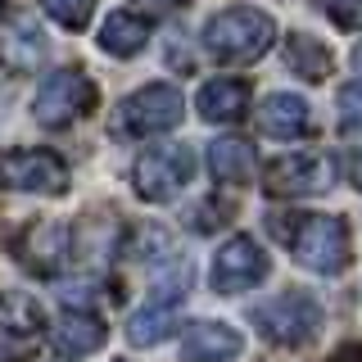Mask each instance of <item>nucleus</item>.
I'll list each match as a JSON object with an SVG mask.
<instances>
[{"label":"nucleus","mask_w":362,"mask_h":362,"mask_svg":"<svg viewBox=\"0 0 362 362\" xmlns=\"http://www.w3.org/2000/svg\"><path fill=\"white\" fill-rule=\"evenodd\" d=\"M354 181H358V186H362V154L354 158Z\"/></svg>","instance_id":"nucleus-27"},{"label":"nucleus","mask_w":362,"mask_h":362,"mask_svg":"<svg viewBox=\"0 0 362 362\" xmlns=\"http://www.w3.org/2000/svg\"><path fill=\"white\" fill-rule=\"evenodd\" d=\"M95 109V82L82 73V68H59V73H50L37 90V113L41 127H68L73 118H82V113Z\"/></svg>","instance_id":"nucleus-6"},{"label":"nucleus","mask_w":362,"mask_h":362,"mask_svg":"<svg viewBox=\"0 0 362 362\" xmlns=\"http://www.w3.org/2000/svg\"><path fill=\"white\" fill-rule=\"evenodd\" d=\"M354 68H358V73H362V41L354 45Z\"/></svg>","instance_id":"nucleus-26"},{"label":"nucleus","mask_w":362,"mask_h":362,"mask_svg":"<svg viewBox=\"0 0 362 362\" xmlns=\"http://www.w3.org/2000/svg\"><path fill=\"white\" fill-rule=\"evenodd\" d=\"M45 50H50V41H45L41 23L32 14H18L5 28V37H0V59L14 68V73H32V68H41Z\"/></svg>","instance_id":"nucleus-13"},{"label":"nucleus","mask_w":362,"mask_h":362,"mask_svg":"<svg viewBox=\"0 0 362 362\" xmlns=\"http://www.w3.org/2000/svg\"><path fill=\"white\" fill-rule=\"evenodd\" d=\"M41 9L50 14L59 28L68 32H82L90 23V9H95V0H41Z\"/></svg>","instance_id":"nucleus-21"},{"label":"nucleus","mask_w":362,"mask_h":362,"mask_svg":"<svg viewBox=\"0 0 362 362\" xmlns=\"http://www.w3.org/2000/svg\"><path fill=\"white\" fill-rule=\"evenodd\" d=\"M145 41H150V18L132 14V9H118V14H109L105 28H100V45H105L109 54H118V59H132V54H141Z\"/></svg>","instance_id":"nucleus-18"},{"label":"nucleus","mask_w":362,"mask_h":362,"mask_svg":"<svg viewBox=\"0 0 362 362\" xmlns=\"http://www.w3.org/2000/svg\"><path fill=\"white\" fill-rule=\"evenodd\" d=\"M286 64H290V73H299V77H308V82H326L331 77V50H326L317 37H308V32H294V37L286 41Z\"/></svg>","instance_id":"nucleus-19"},{"label":"nucleus","mask_w":362,"mask_h":362,"mask_svg":"<svg viewBox=\"0 0 362 362\" xmlns=\"http://www.w3.org/2000/svg\"><path fill=\"white\" fill-rule=\"evenodd\" d=\"M45 335V313L32 294H0V358L28 362Z\"/></svg>","instance_id":"nucleus-8"},{"label":"nucleus","mask_w":362,"mask_h":362,"mask_svg":"<svg viewBox=\"0 0 362 362\" xmlns=\"http://www.w3.org/2000/svg\"><path fill=\"white\" fill-rule=\"evenodd\" d=\"M173 326H177V303L154 299V303H145L141 313H132L127 339H132V344H158V339L173 335Z\"/></svg>","instance_id":"nucleus-20"},{"label":"nucleus","mask_w":362,"mask_h":362,"mask_svg":"<svg viewBox=\"0 0 362 362\" xmlns=\"http://www.w3.org/2000/svg\"><path fill=\"white\" fill-rule=\"evenodd\" d=\"M240 349H245L240 331L226 322H195L181 335V358L186 362H231L240 358Z\"/></svg>","instance_id":"nucleus-12"},{"label":"nucleus","mask_w":362,"mask_h":362,"mask_svg":"<svg viewBox=\"0 0 362 362\" xmlns=\"http://www.w3.org/2000/svg\"><path fill=\"white\" fill-rule=\"evenodd\" d=\"M190 177H195V154H190V145H163V150H150V154L136 158V168H132L136 195L154 199V204L177 199L181 190L190 186Z\"/></svg>","instance_id":"nucleus-5"},{"label":"nucleus","mask_w":362,"mask_h":362,"mask_svg":"<svg viewBox=\"0 0 362 362\" xmlns=\"http://www.w3.org/2000/svg\"><path fill=\"white\" fill-rule=\"evenodd\" d=\"M281 235L290 240V254L299 258V267L317 272V276H339L349 267V226L344 218H331V213H303V218L281 222Z\"/></svg>","instance_id":"nucleus-2"},{"label":"nucleus","mask_w":362,"mask_h":362,"mask_svg":"<svg viewBox=\"0 0 362 362\" xmlns=\"http://www.w3.org/2000/svg\"><path fill=\"white\" fill-rule=\"evenodd\" d=\"M249 317H254V326L263 331L267 344H276V349H303L322 331V303L303 290H290L281 299L258 303Z\"/></svg>","instance_id":"nucleus-3"},{"label":"nucleus","mask_w":362,"mask_h":362,"mask_svg":"<svg viewBox=\"0 0 362 362\" xmlns=\"http://www.w3.org/2000/svg\"><path fill=\"white\" fill-rule=\"evenodd\" d=\"M267 276V254L258 249L254 235H231L213 254V290L218 294H245Z\"/></svg>","instance_id":"nucleus-10"},{"label":"nucleus","mask_w":362,"mask_h":362,"mask_svg":"<svg viewBox=\"0 0 362 362\" xmlns=\"http://www.w3.org/2000/svg\"><path fill=\"white\" fill-rule=\"evenodd\" d=\"M186 113V100H181L177 86L154 82L141 86L136 95H127L113 113V132L118 136H158V132H173Z\"/></svg>","instance_id":"nucleus-4"},{"label":"nucleus","mask_w":362,"mask_h":362,"mask_svg":"<svg viewBox=\"0 0 362 362\" xmlns=\"http://www.w3.org/2000/svg\"><path fill=\"white\" fill-rule=\"evenodd\" d=\"M100 344H105V322L95 313H68L54 326V349L64 358H90Z\"/></svg>","instance_id":"nucleus-17"},{"label":"nucleus","mask_w":362,"mask_h":362,"mask_svg":"<svg viewBox=\"0 0 362 362\" xmlns=\"http://www.w3.org/2000/svg\"><path fill=\"white\" fill-rule=\"evenodd\" d=\"M136 5H141V9H173L177 0H136Z\"/></svg>","instance_id":"nucleus-25"},{"label":"nucleus","mask_w":362,"mask_h":362,"mask_svg":"<svg viewBox=\"0 0 362 362\" xmlns=\"http://www.w3.org/2000/svg\"><path fill=\"white\" fill-rule=\"evenodd\" d=\"M258 122H263L267 136H276V141H299V136L313 132V113L303 105L299 95H267L263 109H258Z\"/></svg>","instance_id":"nucleus-15"},{"label":"nucleus","mask_w":362,"mask_h":362,"mask_svg":"<svg viewBox=\"0 0 362 362\" xmlns=\"http://www.w3.org/2000/svg\"><path fill=\"white\" fill-rule=\"evenodd\" d=\"M272 41H276V23L263 9H249V5L222 9L204 28V50L218 64H254L272 50Z\"/></svg>","instance_id":"nucleus-1"},{"label":"nucleus","mask_w":362,"mask_h":362,"mask_svg":"<svg viewBox=\"0 0 362 362\" xmlns=\"http://www.w3.org/2000/svg\"><path fill=\"white\" fill-rule=\"evenodd\" d=\"M339 105V132L344 136H358L362 132V82H344L335 95Z\"/></svg>","instance_id":"nucleus-22"},{"label":"nucleus","mask_w":362,"mask_h":362,"mask_svg":"<svg viewBox=\"0 0 362 362\" xmlns=\"http://www.w3.org/2000/svg\"><path fill=\"white\" fill-rule=\"evenodd\" d=\"M317 5L326 9V18L335 23V28H358L362 23V0H317Z\"/></svg>","instance_id":"nucleus-23"},{"label":"nucleus","mask_w":362,"mask_h":362,"mask_svg":"<svg viewBox=\"0 0 362 362\" xmlns=\"http://www.w3.org/2000/svg\"><path fill=\"white\" fill-rule=\"evenodd\" d=\"M331 362H362V339H349V344H339Z\"/></svg>","instance_id":"nucleus-24"},{"label":"nucleus","mask_w":362,"mask_h":362,"mask_svg":"<svg viewBox=\"0 0 362 362\" xmlns=\"http://www.w3.org/2000/svg\"><path fill=\"white\" fill-rule=\"evenodd\" d=\"M254 168H258V154L240 136H218V141L209 145V173L218 177L222 186H245V181L254 177Z\"/></svg>","instance_id":"nucleus-16"},{"label":"nucleus","mask_w":362,"mask_h":362,"mask_svg":"<svg viewBox=\"0 0 362 362\" xmlns=\"http://www.w3.org/2000/svg\"><path fill=\"white\" fill-rule=\"evenodd\" d=\"M0 181L9 190H28V195H64L68 163L54 150H14L0 158Z\"/></svg>","instance_id":"nucleus-9"},{"label":"nucleus","mask_w":362,"mask_h":362,"mask_svg":"<svg viewBox=\"0 0 362 362\" xmlns=\"http://www.w3.org/2000/svg\"><path fill=\"white\" fill-rule=\"evenodd\" d=\"M331 181H335V163L326 154H281L276 163L263 168V190L276 199L326 195Z\"/></svg>","instance_id":"nucleus-7"},{"label":"nucleus","mask_w":362,"mask_h":362,"mask_svg":"<svg viewBox=\"0 0 362 362\" xmlns=\"http://www.w3.org/2000/svg\"><path fill=\"white\" fill-rule=\"evenodd\" d=\"M5 245L18 254V263L28 267V272H37V276H50V272H59L68 263V226L64 222H28L23 231L9 240L5 235Z\"/></svg>","instance_id":"nucleus-11"},{"label":"nucleus","mask_w":362,"mask_h":362,"mask_svg":"<svg viewBox=\"0 0 362 362\" xmlns=\"http://www.w3.org/2000/svg\"><path fill=\"white\" fill-rule=\"evenodd\" d=\"M195 109H199V118H209V122H235V118H245V109H249V82H240V77H213V82L199 86Z\"/></svg>","instance_id":"nucleus-14"}]
</instances>
